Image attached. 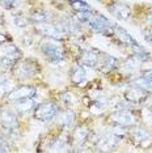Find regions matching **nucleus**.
I'll return each instance as SVG.
<instances>
[{"label":"nucleus","mask_w":152,"mask_h":153,"mask_svg":"<svg viewBox=\"0 0 152 153\" xmlns=\"http://www.w3.org/2000/svg\"><path fill=\"white\" fill-rule=\"evenodd\" d=\"M39 64L37 63L36 59H20L17 63L11 68V75L12 79L17 80V81H24V80L34 77L38 72H39Z\"/></svg>","instance_id":"f257e3e1"},{"label":"nucleus","mask_w":152,"mask_h":153,"mask_svg":"<svg viewBox=\"0 0 152 153\" xmlns=\"http://www.w3.org/2000/svg\"><path fill=\"white\" fill-rule=\"evenodd\" d=\"M39 51L49 63L57 64L64 60L66 51L59 43H55L53 41H42L39 45Z\"/></svg>","instance_id":"f03ea898"},{"label":"nucleus","mask_w":152,"mask_h":153,"mask_svg":"<svg viewBox=\"0 0 152 153\" xmlns=\"http://www.w3.org/2000/svg\"><path fill=\"white\" fill-rule=\"evenodd\" d=\"M21 58L22 53L16 45H13L12 42L0 45V62H1L3 67L12 68Z\"/></svg>","instance_id":"7ed1b4c3"},{"label":"nucleus","mask_w":152,"mask_h":153,"mask_svg":"<svg viewBox=\"0 0 152 153\" xmlns=\"http://www.w3.org/2000/svg\"><path fill=\"white\" fill-rule=\"evenodd\" d=\"M59 105L57 102H42L36 105L33 110V118L39 122H49L54 118H57V115L59 114Z\"/></svg>","instance_id":"20e7f679"},{"label":"nucleus","mask_w":152,"mask_h":153,"mask_svg":"<svg viewBox=\"0 0 152 153\" xmlns=\"http://www.w3.org/2000/svg\"><path fill=\"white\" fill-rule=\"evenodd\" d=\"M139 118L134 111L129 109H118L117 111H113L108 117V122L110 124H117V126L123 127H131L134 124H138Z\"/></svg>","instance_id":"39448f33"},{"label":"nucleus","mask_w":152,"mask_h":153,"mask_svg":"<svg viewBox=\"0 0 152 153\" xmlns=\"http://www.w3.org/2000/svg\"><path fill=\"white\" fill-rule=\"evenodd\" d=\"M36 32L45 38H50V39H54V41H64L68 37L64 32H62L59 29V26L57 24H53V22L37 24Z\"/></svg>","instance_id":"423d86ee"},{"label":"nucleus","mask_w":152,"mask_h":153,"mask_svg":"<svg viewBox=\"0 0 152 153\" xmlns=\"http://www.w3.org/2000/svg\"><path fill=\"white\" fill-rule=\"evenodd\" d=\"M36 94H37L36 86L22 84V85H19V86H16V88H13L5 97L9 102L15 103V102L24 101V100H28V98H34Z\"/></svg>","instance_id":"0eeeda50"},{"label":"nucleus","mask_w":152,"mask_h":153,"mask_svg":"<svg viewBox=\"0 0 152 153\" xmlns=\"http://www.w3.org/2000/svg\"><path fill=\"white\" fill-rule=\"evenodd\" d=\"M87 25H88V27L92 30V32L108 34V32L110 30V27H112L113 24L109 21L108 17H105L104 15H101V13H98V12L92 11L91 17H89Z\"/></svg>","instance_id":"6e6552de"},{"label":"nucleus","mask_w":152,"mask_h":153,"mask_svg":"<svg viewBox=\"0 0 152 153\" xmlns=\"http://www.w3.org/2000/svg\"><path fill=\"white\" fill-rule=\"evenodd\" d=\"M148 96H150V93H147L144 89H142L138 85H134V84H131L126 89L125 94H123L126 102L131 103V105H140V103H143L148 98Z\"/></svg>","instance_id":"1a4fd4ad"},{"label":"nucleus","mask_w":152,"mask_h":153,"mask_svg":"<svg viewBox=\"0 0 152 153\" xmlns=\"http://www.w3.org/2000/svg\"><path fill=\"white\" fill-rule=\"evenodd\" d=\"M131 141L135 145H140V147H146L148 144V141H151L150 132H148L144 127L139 126V124H134V126L129 127V132Z\"/></svg>","instance_id":"9d476101"},{"label":"nucleus","mask_w":152,"mask_h":153,"mask_svg":"<svg viewBox=\"0 0 152 153\" xmlns=\"http://www.w3.org/2000/svg\"><path fill=\"white\" fill-rule=\"evenodd\" d=\"M91 137V130L85 126V124H77L72 134L70 135L71 139V145L74 147H81V145H85L87 141Z\"/></svg>","instance_id":"9b49d317"},{"label":"nucleus","mask_w":152,"mask_h":153,"mask_svg":"<svg viewBox=\"0 0 152 153\" xmlns=\"http://www.w3.org/2000/svg\"><path fill=\"white\" fill-rule=\"evenodd\" d=\"M121 139L122 137L114 135L113 132H108V134L101 135V136L97 139V141H96V148H97L98 151H101V152L113 151V149L119 144Z\"/></svg>","instance_id":"f8f14e48"},{"label":"nucleus","mask_w":152,"mask_h":153,"mask_svg":"<svg viewBox=\"0 0 152 153\" xmlns=\"http://www.w3.org/2000/svg\"><path fill=\"white\" fill-rule=\"evenodd\" d=\"M98 56L100 51L93 50V48H84V50L79 51L76 60L83 67H96V64L98 62Z\"/></svg>","instance_id":"ddd939ff"},{"label":"nucleus","mask_w":152,"mask_h":153,"mask_svg":"<svg viewBox=\"0 0 152 153\" xmlns=\"http://www.w3.org/2000/svg\"><path fill=\"white\" fill-rule=\"evenodd\" d=\"M117 65H118V59L117 58L105 53H100L98 62L96 64V69L98 72H101V74H110L112 71L117 69Z\"/></svg>","instance_id":"4468645a"},{"label":"nucleus","mask_w":152,"mask_h":153,"mask_svg":"<svg viewBox=\"0 0 152 153\" xmlns=\"http://www.w3.org/2000/svg\"><path fill=\"white\" fill-rule=\"evenodd\" d=\"M55 24H57V25L59 26V29L62 32H64L68 37L77 36V34L80 33V25H79L80 22H79L75 17H63V19L58 20Z\"/></svg>","instance_id":"2eb2a0df"},{"label":"nucleus","mask_w":152,"mask_h":153,"mask_svg":"<svg viewBox=\"0 0 152 153\" xmlns=\"http://www.w3.org/2000/svg\"><path fill=\"white\" fill-rule=\"evenodd\" d=\"M0 126L5 131L16 130V128L19 127V118H17V114L12 110H1L0 111Z\"/></svg>","instance_id":"dca6fc26"},{"label":"nucleus","mask_w":152,"mask_h":153,"mask_svg":"<svg viewBox=\"0 0 152 153\" xmlns=\"http://www.w3.org/2000/svg\"><path fill=\"white\" fill-rule=\"evenodd\" d=\"M108 9L112 15L118 20H127L131 15V8L129 4L122 1H113L108 5Z\"/></svg>","instance_id":"f3484780"},{"label":"nucleus","mask_w":152,"mask_h":153,"mask_svg":"<svg viewBox=\"0 0 152 153\" xmlns=\"http://www.w3.org/2000/svg\"><path fill=\"white\" fill-rule=\"evenodd\" d=\"M140 63H142V62L139 60V59H138L135 55H133V56H130V58L125 59V60H122L121 63L118 62L117 68H118V71L122 72V74L133 75V74H136V72L139 71Z\"/></svg>","instance_id":"a211bd4d"},{"label":"nucleus","mask_w":152,"mask_h":153,"mask_svg":"<svg viewBox=\"0 0 152 153\" xmlns=\"http://www.w3.org/2000/svg\"><path fill=\"white\" fill-rule=\"evenodd\" d=\"M109 32L117 41H118V43H121V45H125V46L130 47L131 45H134L136 42V41L129 34V32H126L123 27H121L118 25H112Z\"/></svg>","instance_id":"6ab92c4d"},{"label":"nucleus","mask_w":152,"mask_h":153,"mask_svg":"<svg viewBox=\"0 0 152 153\" xmlns=\"http://www.w3.org/2000/svg\"><path fill=\"white\" fill-rule=\"evenodd\" d=\"M85 79H87V72H85L84 67L79 63L72 65L71 69H70V81L72 84L80 85L85 81Z\"/></svg>","instance_id":"aec40b11"},{"label":"nucleus","mask_w":152,"mask_h":153,"mask_svg":"<svg viewBox=\"0 0 152 153\" xmlns=\"http://www.w3.org/2000/svg\"><path fill=\"white\" fill-rule=\"evenodd\" d=\"M29 21L30 22H34L37 24H43V22H49L50 21V15L46 9L43 8H37V9H33L30 12V16H29Z\"/></svg>","instance_id":"412c9836"},{"label":"nucleus","mask_w":152,"mask_h":153,"mask_svg":"<svg viewBox=\"0 0 152 153\" xmlns=\"http://www.w3.org/2000/svg\"><path fill=\"white\" fill-rule=\"evenodd\" d=\"M57 122L59 126H62L63 128L70 127L75 123V114L72 113L71 110L64 109L63 111H59V114L57 115Z\"/></svg>","instance_id":"4be33fe9"},{"label":"nucleus","mask_w":152,"mask_h":153,"mask_svg":"<svg viewBox=\"0 0 152 153\" xmlns=\"http://www.w3.org/2000/svg\"><path fill=\"white\" fill-rule=\"evenodd\" d=\"M15 110L20 114H26V113H33L34 107H36V102L33 101V98H28L24 101H19V102L13 103Z\"/></svg>","instance_id":"5701e85b"},{"label":"nucleus","mask_w":152,"mask_h":153,"mask_svg":"<svg viewBox=\"0 0 152 153\" xmlns=\"http://www.w3.org/2000/svg\"><path fill=\"white\" fill-rule=\"evenodd\" d=\"M131 84L134 85H138L139 88L144 89L147 93H150V94H152V77H148V76H138V77H135L131 81Z\"/></svg>","instance_id":"b1692460"},{"label":"nucleus","mask_w":152,"mask_h":153,"mask_svg":"<svg viewBox=\"0 0 152 153\" xmlns=\"http://www.w3.org/2000/svg\"><path fill=\"white\" fill-rule=\"evenodd\" d=\"M11 81L12 80L7 77L4 74H0V96H7L13 89Z\"/></svg>","instance_id":"393cba45"},{"label":"nucleus","mask_w":152,"mask_h":153,"mask_svg":"<svg viewBox=\"0 0 152 153\" xmlns=\"http://www.w3.org/2000/svg\"><path fill=\"white\" fill-rule=\"evenodd\" d=\"M70 7L74 9L75 12H89L93 11L92 7L88 4V3L83 1V0H74V1H70Z\"/></svg>","instance_id":"a878e982"},{"label":"nucleus","mask_w":152,"mask_h":153,"mask_svg":"<svg viewBox=\"0 0 152 153\" xmlns=\"http://www.w3.org/2000/svg\"><path fill=\"white\" fill-rule=\"evenodd\" d=\"M106 105H108V98H106V97L100 96V97H97V98H95L92 101L91 109L93 111H101V110L105 109Z\"/></svg>","instance_id":"bb28decb"},{"label":"nucleus","mask_w":152,"mask_h":153,"mask_svg":"<svg viewBox=\"0 0 152 153\" xmlns=\"http://www.w3.org/2000/svg\"><path fill=\"white\" fill-rule=\"evenodd\" d=\"M58 100H59V102L62 105H64L66 109L72 103V97L70 94V92H60L58 94Z\"/></svg>","instance_id":"cd10ccee"},{"label":"nucleus","mask_w":152,"mask_h":153,"mask_svg":"<svg viewBox=\"0 0 152 153\" xmlns=\"http://www.w3.org/2000/svg\"><path fill=\"white\" fill-rule=\"evenodd\" d=\"M13 21L19 27H25L28 24H29V19H25L22 13H16V15H13Z\"/></svg>","instance_id":"c85d7f7f"},{"label":"nucleus","mask_w":152,"mask_h":153,"mask_svg":"<svg viewBox=\"0 0 152 153\" xmlns=\"http://www.w3.org/2000/svg\"><path fill=\"white\" fill-rule=\"evenodd\" d=\"M0 4L4 7L5 9H8V11H12V9L19 7L20 0H0Z\"/></svg>","instance_id":"c756f323"},{"label":"nucleus","mask_w":152,"mask_h":153,"mask_svg":"<svg viewBox=\"0 0 152 153\" xmlns=\"http://www.w3.org/2000/svg\"><path fill=\"white\" fill-rule=\"evenodd\" d=\"M91 13H92V11H89V12H76L74 17L80 24H87L89 17H91Z\"/></svg>","instance_id":"7c9ffc66"},{"label":"nucleus","mask_w":152,"mask_h":153,"mask_svg":"<svg viewBox=\"0 0 152 153\" xmlns=\"http://www.w3.org/2000/svg\"><path fill=\"white\" fill-rule=\"evenodd\" d=\"M0 152H9V148H8V143H7L4 139L0 141Z\"/></svg>","instance_id":"2f4dec72"},{"label":"nucleus","mask_w":152,"mask_h":153,"mask_svg":"<svg viewBox=\"0 0 152 153\" xmlns=\"http://www.w3.org/2000/svg\"><path fill=\"white\" fill-rule=\"evenodd\" d=\"M5 42H11V37L5 36V34L0 33V43H5Z\"/></svg>","instance_id":"473e14b6"},{"label":"nucleus","mask_w":152,"mask_h":153,"mask_svg":"<svg viewBox=\"0 0 152 153\" xmlns=\"http://www.w3.org/2000/svg\"><path fill=\"white\" fill-rule=\"evenodd\" d=\"M146 39L148 41V42L152 43V27L151 29H148V32L146 33Z\"/></svg>","instance_id":"72a5a7b5"},{"label":"nucleus","mask_w":152,"mask_h":153,"mask_svg":"<svg viewBox=\"0 0 152 153\" xmlns=\"http://www.w3.org/2000/svg\"><path fill=\"white\" fill-rule=\"evenodd\" d=\"M146 21H147L148 24H151V25H152V11H151L150 15H147V17H146Z\"/></svg>","instance_id":"f704fd0d"},{"label":"nucleus","mask_w":152,"mask_h":153,"mask_svg":"<svg viewBox=\"0 0 152 153\" xmlns=\"http://www.w3.org/2000/svg\"><path fill=\"white\" fill-rule=\"evenodd\" d=\"M3 139H4V136H3V134H1V132H0V141H1Z\"/></svg>","instance_id":"c9c22d12"},{"label":"nucleus","mask_w":152,"mask_h":153,"mask_svg":"<svg viewBox=\"0 0 152 153\" xmlns=\"http://www.w3.org/2000/svg\"><path fill=\"white\" fill-rule=\"evenodd\" d=\"M3 24V19H1V16H0V25Z\"/></svg>","instance_id":"e433bc0d"},{"label":"nucleus","mask_w":152,"mask_h":153,"mask_svg":"<svg viewBox=\"0 0 152 153\" xmlns=\"http://www.w3.org/2000/svg\"><path fill=\"white\" fill-rule=\"evenodd\" d=\"M66 1H68V3H70V1H74V0H66Z\"/></svg>","instance_id":"4c0bfd02"},{"label":"nucleus","mask_w":152,"mask_h":153,"mask_svg":"<svg viewBox=\"0 0 152 153\" xmlns=\"http://www.w3.org/2000/svg\"><path fill=\"white\" fill-rule=\"evenodd\" d=\"M0 67H1V62H0Z\"/></svg>","instance_id":"58836bf2"},{"label":"nucleus","mask_w":152,"mask_h":153,"mask_svg":"<svg viewBox=\"0 0 152 153\" xmlns=\"http://www.w3.org/2000/svg\"><path fill=\"white\" fill-rule=\"evenodd\" d=\"M151 115H152V111H151Z\"/></svg>","instance_id":"ea45409f"},{"label":"nucleus","mask_w":152,"mask_h":153,"mask_svg":"<svg viewBox=\"0 0 152 153\" xmlns=\"http://www.w3.org/2000/svg\"><path fill=\"white\" fill-rule=\"evenodd\" d=\"M100 1H101V0H100Z\"/></svg>","instance_id":"a19ab883"},{"label":"nucleus","mask_w":152,"mask_h":153,"mask_svg":"<svg viewBox=\"0 0 152 153\" xmlns=\"http://www.w3.org/2000/svg\"><path fill=\"white\" fill-rule=\"evenodd\" d=\"M0 45H1V43H0Z\"/></svg>","instance_id":"79ce46f5"}]
</instances>
